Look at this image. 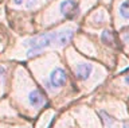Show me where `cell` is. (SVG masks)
Returning a JSON list of instances; mask_svg holds the SVG:
<instances>
[{
	"label": "cell",
	"mask_w": 129,
	"mask_h": 128,
	"mask_svg": "<svg viewBox=\"0 0 129 128\" xmlns=\"http://www.w3.org/2000/svg\"><path fill=\"white\" fill-rule=\"evenodd\" d=\"M89 20H90V23L93 26H104L106 24V23L109 22V16L106 14V11H105L104 8H100L97 10L95 12H93L90 15V18H89Z\"/></svg>",
	"instance_id": "obj_7"
},
{
	"label": "cell",
	"mask_w": 129,
	"mask_h": 128,
	"mask_svg": "<svg viewBox=\"0 0 129 128\" xmlns=\"http://www.w3.org/2000/svg\"><path fill=\"white\" fill-rule=\"evenodd\" d=\"M42 82L43 85L46 86V89L48 92H52V90H56V89H60L66 85L67 82V74L64 69L59 63H54L48 67L47 70V75L42 78Z\"/></svg>",
	"instance_id": "obj_2"
},
{
	"label": "cell",
	"mask_w": 129,
	"mask_h": 128,
	"mask_svg": "<svg viewBox=\"0 0 129 128\" xmlns=\"http://www.w3.org/2000/svg\"><path fill=\"white\" fill-rule=\"evenodd\" d=\"M26 101H27V104L31 108L39 109L40 107L44 105V96H43V93L38 89V88L31 86L30 89L27 90V93H26Z\"/></svg>",
	"instance_id": "obj_6"
},
{
	"label": "cell",
	"mask_w": 129,
	"mask_h": 128,
	"mask_svg": "<svg viewBox=\"0 0 129 128\" xmlns=\"http://www.w3.org/2000/svg\"><path fill=\"white\" fill-rule=\"evenodd\" d=\"M47 0H7V7L15 11H36Z\"/></svg>",
	"instance_id": "obj_4"
},
{
	"label": "cell",
	"mask_w": 129,
	"mask_h": 128,
	"mask_svg": "<svg viewBox=\"0 0 129 128\" xmlns=\"http://www.w3.org/2000/svg\"><path fill=\"white\" fill-rule=\"evenodd\" d=\"M100 115L102 116V119H104V121H105V125H106L108 128H112V127H113V124H114V120H113L110 116H109L106 112H104V111H101V112H100Z\"/></svg>",
	"instance_id": "obj_10"
},
{
	"label": "cell",
	"mask_w": 129,
	"mask_h": 128,
	"mask_svg": "<svg viewBox=\"0 0 129 128\" xmlns=\"http://www.w3.org/2000/svg\"><path fill=\"white\" fill-rule=\"evenodd\" d=\"M67 54H70V62H71V67L74 70L75 77L79 81H87V80H90L93 77V74H94V71L97 70V66L94 63L75 55V53L73 50H69Z\"/></svg>",
	"instance_id": "obj_3"
},
{
	"label": "cell",
	"mask_w": 129,
	"mask_h": 128,
	"mask_svg": "<svg viewBox=\"0 0 129 128\" xmlns=\"http://www.w3.org/2000/svg\"><path fill=\"white\" fill-rule=\"evenodd\" d=\"M124 128H129V123H125L124 124Z\"/></svg>",
	"instance_id": "obj_12"
},
{
	"label": "cell",
	"mask_w": 129,
	"mask_h": 128,
	"mask_svg": "<svg viewBox=\"0 0 129 128\" xmlns=\"http://www.w3.org/2000/svg\"><path fill=\"white\" fill-rule=\"evenodd\" d=\"M77 11H78V4L75 0H60L43 15L42 24L50 26L52 23L62 20V19H69L77 15Z\"/></svg>",
	"instance_id": "obj_1"
},
{
	"label": "cell",
	"mask_w": 129,
	"mask_h": 128,
	"mask_svg": "<svg viewBox=\"0 0 129 128\" xmlns=\"http://www.w3.org/2000/svg\"><path fill=\"white\" fill-rule=\"evenodd\" d=\"M122 81H124V84H125V85H126V86H129V71H128V73L124 75Z\"/></svg>",
	"instance_id": "obj_11"
},
{
	"label": "cell",
	"mask_w": 129,
	"mask_h": 128,
	"mask_svg": "<svg viewBox=\"0 0 129 128\" xmlns=\"http://www.w3.org/2000/svg\"><path fill=\"white\" fill-rule=\"evenodd\" d=\"M116 24L117 29L129 24V0H118L116 3Z\"/></svg>",
	"instance_id": "obj_5"
},
{
	"label": "cell",
	"mask_w": 129,
	"mask_h": 128,
	"mask_svg": "<svg viewBox=\"0 0 129 128\" xmlns=\"http://www.w3.org/2000/svg\"><path fill=\"white\" fill-rule=\"evenodd\" d=\"M101 39H102V42L105 43V45H108V46H114V43H116V41H114V35H113V33L110 30H105L104 33H102V35H101Z\"/></svg>",
	"instance_id": "obj_8"
},
{
	"label": "cell",
	"mask_w": 129,
	"mask_h": 128,
	"mask_svg": "<svg viewBox=\"0 0 129 128\" xmlns=\"http://www.w3.org/2000/svg\"><path fill=\"white\" fill-rule=\"evenodd\" d=\"M8 65L6 63H0V89H3V86L6 85L7 77H8Z\"/></svg>",
	"instance_id": "obj_9"
},
{
	"label": "cell",
	"mask_w": 129,
	"mask_h": 128,
	"mask_svg": "<svg viewBox=\"0 0 129 128\" xmlns=\"http://www.w3.org/2000/svg\"><path fill=\"white\" fill-rule=\"evenodd\" d=\"M19 128H23V127H19Z\"/></svg>",
	"instance_id": "obj_13"
}]
</instances>
